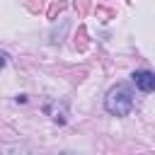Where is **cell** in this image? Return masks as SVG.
Instances as JSON below:
<instances>
[{"label": "cell", "mask_w": 155, "mask_h": 155, "mask_svg": "<svg viewBox=\"0 0 155 155\" xmlns=\"http://www.w3.org/2000/svg\"><path fill=\"white\" fill-rule=\"evenodd\" d=\"M104 107H107V111L114 114V116H128L131 109H133V97H131V92H128L124 85H116V87H111V90L107 92Z\"/></svg>", "instance_id": "obj_1"}, {"label": "cell", "mask_w": 155, "mask_h": 155, "mask_svg": "<svg viewBox=\"0 0 155 155\" xmlns=\"http://www.w3.org/2000/svg\"><path fill=\"white\" fill-rule=\"evenodd\" d=\"M133 82H136V87L143 90V92H153V90H155V75L148 73V70H136V73H133Z\"/></svg>", "instance_id": "obj_2"}, {"label": "cell", "mask_w": 155, "mask_h": 155, "mask_svg": "<svg viewBox=\"0 0 155 155\" xmlns=\"http://www.w3.org/2000/svg\"><path fill=\"white\" fill-rule=\"evenodd\" d=\"M44 111L53 119V121H58V124H65V107L63 104H58V102H53V99H48L46 104H44Z\"/></svg>", "instance_id": "obj_3"}, {"label": "cell", "mask_w": 155, "mask_h": 155, "mask_svg": "<svg viewBox=\"0 0 155 155\" xmlns=\"http://www.w3.org/2000/svg\"><path fill=\"white\" fill-rule=\"evenodd\" d=\"M63 10H65V2H63V0H56V2L48 7V19H56V15L63 12Z\"/></svg>", "instance_id": "obj_4"}, {"label": "cell", "mask_w": 155, "mask_h": 155, "mask_svg": "<svg viewBox=\"0 0 155 155\" xmlns=\"http://www.w3.org/2000/svg\"><path fill=\"white\" fill-rule=\"evenodd\" d=\"M97 17H99L102 22H109V19L114 17V10H104V7H97Z\"/></svg>", "instance_id": "obj_5"}, {"label": "cell", "mask_w": 155, "mask_h": 155, "mask_svg": "<svg viewBox=\"0 0 155 155\" xmlns=\"http://www.w3.org/2000/svg\"><path fill=\"white\" fill-rule=\"evenodd\" d=\"M85 36H87V34H85V27H80V29H78V36H75V39H80V41H75V44H78V48H85V46H87Z\"/></svg>", "instance_id": "obj_6"}, {"label": "cell", "mask_w": 155, "mask_h": 155, "mask_svg": "<svg viewBox=\"0 0 155 155\" xmlns=\"http://www.w3.org/2000/svg\"><path fill=\"white\" fill-rule=\"evenodd\" d=\"M75 10H80V15H85L87 12V0H78L75 2Z\"/></svg>", "instance_id": "obj_7"}, {"label": "cell", "mask_w": 155, "mask_h": 155, "mask_svg": "<svg viewBox=\"0 0 155 155\" xmlns=\"http://www.w3.org/2000/svg\"><path fill=\"white\" fill-rule=\"evenodd\" d=\"M12 155H29V153H24V150H15Z\"/></svg>", "instance_id": "obj_8"}, {"label": "cell", "mask_w": 155, "mask_h": 155, "mask_svg": "<svg viewBox=\"0 0 155 155\" xmlns=\"http://www.w3.org/2000/svg\"><path fill=\"white\" fill-rule=\"evenodd\" d=\"M2 65H5V56L0 53V68H2Z\"/></svg>", "instance_id": "obj_9"}]
</instances>
